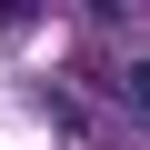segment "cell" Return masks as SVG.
<instances>
[{
	"label": "cell",
	"instance_id": "1",
	"mask_svg": "<svg viewBox=\"0 0 150 150\" xmlns=\"http://www.w3.org/2000/svg\"><path fill=\"white\" fill-rule=\"evenodd\" d=\"M120 90H130V110H150V60H130V70H120Z\"/></svg>",
	"mask_w": 150,
	"mask_h": 150
},
{
	"label": "cell",
	"instance_id": "2",
	"mask_svg": "<svg viewBox=\"0 0 150 150\" xmlns=\"http://www.w3.org/2000/svg\"><path fill=\"white\" fill-rule=\"evenodd\" d=\"M0 20H40V0H0Z\"/></svg>",
	"mask_w": 150,
	"mask_h": 150
},
{
	"label": "cell",
	"instance_id": "3",
	"mask_svg": "<svg viewBox=\"0 0 150 150\" xmlns=\"http://www.w3.org/2000/svg\"><path fill=\"white\" fill-rule=\"evenodd\" d=\"M80 10H90V20H120V0H80Z\"/></svg>",
	"mask_w": 150,
	"mask_h": 150
}]
</instances>
